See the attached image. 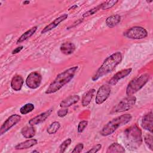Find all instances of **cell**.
I'll return each instance as SVG.
<instances>
[{
  "label": "cell",
  "instance_id": "cell-1",
  "mask_svg": "<svg viewBox=\"0 0 153 153\" xmlns=\"http://www.w3.org/2000/svg\"><path fill=\"white\" fill-rule=\"evenodd\" d=\"M122 59V54L120 51L114 53L106 57L92 76V81H96L99 78L112 72L121 62Z\"/></svg>",
  "mask_w": 153,
  "mask_h": 153
},
{
  "label": "cell",
  "instance_id": "cell-2",
  "mask_svg": "<svg viewBox=\"0 0 153 153\" xmlns=\"http://www.w3.org/2000/svg\"><path fill=\"white\" fill-rule=\"evenodd\" d=\"M78 69V66H74L58 74L56 78L48 85L45 93L47 94H50L59 91L65 85L69 83L74 78Z\"/></svg>",
  "mask_w": 153,
  "mask_h": 153
},
{
  "label": "cell",
  "instance_id": "cell-3",
  "mask_svg": "<svg viewBox=\"0 0 153 153\" xmlns=\"http://www.w3.org/2000/svg\"><path fill=\"white\" fill-rule=\"evenodd\" d=\"M131 118V115L130 114H125L115 117L103 127L100 131V134L103 136H108L112 134L119 127L130 122Z\"/></svg>",
  "mask_w": 153,
  "mask_h": 153
},
{
  "label": "cell",
  "instance_id": "cell-4",
  "mask_svg": "<svg viewBox=\"0 0 153 153\" xmlns=\"http://www.w3.org/2000/svg\"><path fill=\"white\" fill-rule=\"evenodd\" d=\"M124 136L126 144L130 148L137 149L142 143V131L136 124L127 128L124 131Z\"/></svg>",
  "mask_w": 153,
  "mask_h": 153
},
{
  "label": "cell",
  "instance_id": "cell-5",
  "mask_svg": "<svg viewBox=\"0 0 153 153\" xmlns=\"http://www.w3.org/2000/svg\"><path fill=\"white\" fill-rule=\"evenodd\" d=\"M149 75L143 74L139 76L133 78L127 85L126 93L127 96H133L134 93L140 90L148 81Z\"/></svg>",
  "mask_w": 153,
  "mask_h": 153
},
{
  "label": "cell",
  "instance_id": "cell-6",
  "mask_svg": "<svg viewBox=\"0 0 153 153\" xmlns=\"http://www.w3.org/2000/svg\"><path fill=\"white\" fill-rule=\"evenodd\" d=\"M136 98L135 96H128L119 102L111 110V114L120 113L130 109L135 104Z\"/></svg>",
  "mask_w": 153,
  "mask_h": 153
},
{
  "label": "cell",
  "instance_id": "cell-7",
  "mask_svg": "<svg viewBox=\"0 0 153 153\" xmlns=\"http://www.w3.org/2000/svg\"><path fill=\"white\" fill-rule=\"evenodd\" d=\"M123 33L125 37L130 39H142L148 36L147 30L141 26L130 27L126 30Z\"/></svg>",
  "mask_w": 153,
  "mask_h": 153
},
{
  "label": "cell",
  "instance_id": "cell-8",
  "mask_svg": "<svg viewBox=\"0 0 153 153\" xmlns=\"http://www.w3.org/2000/svg\"><path fill=\"white\" fill-rule=\"evenodd\" d=\"M111 88L109 84H103L100 86L97 91L95 98V102L97 105L102 104L110 96Z\"/></svg>",
  "mask_w": 153,
  "mask_h": 153
},
{
  "label": "cell",
  "instance_id": "cell-9",
  "mask_svg": "<svg viewBox=\"0 0 153 153\" xmlns=\"http://www.w3.org/2000/svg\"><path fill=\"white\" fill-rule=\"evenodd\" d=\"M21 116L18 114H13L10 116L2 124L0 128V135L2 136L16 125L21 120Z\"/></svg>",
  "mask_w": 153,
  "mask_h": 153
},
{
  "label": "cell",
  "instance_id": "cell-10",
  "mask_svg": "<svg viewBox=\"0 0 153 153\" xmlns=\"http://www.w3.org/2000/svg\"><path fill=\"white\" fill-rule=\"evenodd\" d=\"M42 81V76L39 72L33 71L30 72L26 79V85L31 89L38 88Z\"/></svg>",
  "mask_w": 153,
  "mask_h": 153
},
{
  "label": "cell",
  "instance_id": "cell-11",
  "mask_svg": "<svg viewBox=\"0 0 153 153\" xmlns=\"http://www.w3.org/2000/svg\"><path fill=\"white\" fill-rule=\"evenodd\" d=\"M132 71V68H127L123 70H121L120 71L116 73L108 81V84L110 86H113L116 85L120 80H121L123 78H124L125 77L127 76Z\"/></svg>",
  "mask_w": 153,
  "mask_h": 153
},
{
  "label": "cell",
  "instance_id": "cell-12",
  "mask_svg": "<svg viewBox=\"0 0 153 153\" xmlns=\"http://www.w3.org/2000/svg\"><path fill=\"white\" fill-rule=\"evenodd\" d=\"M68 15L67 14H63L62 16L57 17L53 22H51L50 24H48L45 27H44L43 28V29L41 31V33L44 34V33H45L53 30V29L56 27L61 22L65 20L68 18Z\"/></svg>",
  "mask_w": 153,
  "mask_h": 153
},
{
  "label": "cell",
  "instance_id": "cell-13",
  "mask_svg": "<svg viewBox=\"0 0 153 153\" xmlns=\"http://www.w3.org/2000/svg\"><path fill=\"white\" fill-rule=\"evenodd\" d=\"M53 111V109H50L36 116H35V117L31 118L29 121V124L30 126H35V125H37V124H39L40 123H42L43 121H44L51 114Z\"/></svg>",
  "mask_w": 153,
  "mask_h": 153
},
{
  "label": "cell",
  "instance_id": "cell-14",
  "mask_svg": "<svg viewBox=\"0 0 153 153\" xmlns=\"http://www.w3.org/2000/svg\"><path fill=\"white\" fill-rule=\"evenodd\" d=\"M141 124L143 129L149 131L151 133H152L153 116L152 111H150L149 113L146 114L143 117Z\"/></svg>",
  "mask_w": 153,
  "mask_h": 153
},
{
  "label": "cell",
  "instance_id": "cell-15",
  "mask_svg": "<svg viewBox=\"0 0 153 153\" xmlns=\"http://www.w3.org/2000/svg\"><path fill=\"white\" fill-rule=\"evenodd\" d=\"M24 83L23 77L20 75H15L11 80V87L14 91H20Z\"/></svg>",
  "mask_w": 153,
  "mask_h": 153
},
{
  "label": "cell",
  "instance_id": "cell-16",
  "mask_svg": "<svg viewBox=\"0 0 153 153\" xmlns=\"http://www.w3.org/2000/svg\"><path fill=\"white\" fill-rule=\"evenodd\" d=\"M76 49L75 44L70 41H66L62 43L60 47V50L62 53L65 55L72 54Z\"/></svg>",
  "mask_w": 153,
  "mask_h": 153
},
{
  "label": "cell",
  "instance_id": "cell-17",
  "mask_svg": "<svg viewBox=\"0 0 153 153\" xmlns=\"http://www.w3.org/2000/svg\"><path fill=\"white\" fill-rule=\"evenodd\" d=\"M79 98L78 95L69 96L60 103V106L61 108H68L76 103L79 100Z\"/></svg>",
  "mask_w": 153,
  "mask_h": 153
},
{
  "label": "cell",
  "instance_id": "cell-18",
  "mask_svg": "<svg viewBox=\"0 0 153 153\" xmlns=\"http://www.w3.org/2000/svg\"><path fill=\"white\" fill-rule=\"evenodd\" d=\"M38 143V140L35 139H30L26 140L24 142H20L15 146V149L16 150H22L30 148L34 145H36Z\"/></svg>",
  "mask_w": 153,
  "mask_h": 153
},
{
  "label": "cell",
  "instance_id": "cell-19",
  "mask_svg": "<svg viewBox=\"0 0 153 153\" xmlns=\"http://www.w3.org/2000/svg\"><path fill=\"white\" fill-rule=\"evenodd\" d=\"M95 92H96V90L94 88H91L88 90L87 92H85L83 94L81 99V103L83 106L84 107L87 106L90 103L95 94Z\"/></svg>",
  "mask_w": 153,
  "mask_h": 153
},
{
  "label": "cell",
  "instance_id": "cell-20",
  "mask_svg": "<svg viewBox=\"0 0 153 153\" xmlns=\"http://www.w3.org/2000/svg\"><path fill=\"white\" fill-rule=\"evenodd\" d=\"M121 19V17L119 14H114L106 18L105 23L108 27L113 28L120 23Z\"/></svg>",
  "mask_w": 153,
  "mask_h": 153
},
{
  "label": "cell",
  "instance_id": "cell-21",
  "mask_svg": "<svg viewBox=\"0 0 153 153\" xmlns=\"http://www.w3.org/2000/svg\"><path fill=\"white\" fill-rule=\"evenodd\" d=\"M35 130L33 126H26L21 130L22 135L26 139L32 138L35 135Z\"/></svg>",
  "mask_w": 153,
  "mask_h": 153
},
{
  "label": "cell",
  "instance_id": "cell-22",
  "mask_svg": "<svg viewBox=\"0 0 153 153\" xmlns=\"http://www.w3.org/2000/svg\"><path fill=\"white\" fill-rule=\"evenodd\" d=\"M38 28V26H33L32 27H31L30 29H29V30H27V31H26L25 33H23L17 40L16 43L17 44H20L22 43L23 42H24L25 41L27 40V39H29V38H30L36 31Z\"/></svg>",
  "mask_w": 153,
  "mask_h": 153
},
{
  "label": "cell",
  "instance_id": "cell-23",
  "mask_svg": "<svg viewBox=\"0 0 153 153\" xmlns=\"http://www.w3.org/2000/svg\"><path fill=\"white\" fill-rule=\"evenodd\" d=\"M106 152V153H124L125 152V149L121 144L114 142L108 146Z\"/></svg>",
  "mask_w": 153,
  "mask_h": 153
},
{
  "label": "cell",
  "instance_id": "cell-24",
  "mask_svg": "<svg viewBox=\"0 0 153 153\" xmlns=\"http://www.w3.org/2000/svg\"><path fill=\"white\" fill-rule=\"evenodd\" d=\"M60 124L58 121H54L47 128V131L49 134H55L60 128Z\"/></svg>",
  "mask_w": 153,
  "mask_h": 153
},
{
  "label": "cell",
  "instance_id": "cell-25",
  "mask_svg": "<svg viewBox=\"0 0 153 153\" xmlns=\"http://www.w3.org/2000/svg\"><path fill=\"white\" fill-rule=\"evenodd\" d=\"M35 108L34 105L31 103H28L22 106L20 109V112L22 115H26L32 112Z\"/></svg>",
  "mask_w": 153,
  "mask_h": 153
},
{
  "label": "cell",
  "instance_id": "cell-26",
  "mask_svg": "<svg viewBox=\"0 0 153 153\" xmlns=\"http://www.w3.org/2000/svg\"><path fill=\"white\" fill-rule=\"evenodd\" d=\"M153 137L152 134H146L144 136V142L149 149L153 151Z\"/></svg>",
  "mask_w": 153,
  "mask_h": 153
},
{
  "label": "cell",
  "instance_id": "cell-27",
  "mask_svg": "<svg viewBox=\"0 0 153 153\" xmlns=\"http://www.w3.org/2000/svg\"><path fill=\"white\" fill-rule=\"evenodd\" d=\"M72 142V140L71 138H68L66 140H65L59 146V152L60 153H63L65 152L67 148L70 145V144Z\"/></svg>",
  "mask_w": 153,
  "mask_h": 153
},
{
  "label": "cell",
  "instance_id": "cell-28",
  "mask_svg": "<svg viewBox=\"0 0 153 153\" xmlns=\"http://www.w3.org/2000/svg\"><path fill=\"white\" fill-rule=\"evenodd\" d=\"M102 3L99 4V5L89 10L88 11H86L85 13H84L83 14H82V17L83 18H85V17H89L90 16H92L93 15L94 13H96V12H97L101 8H102Z\"/></svg>",
  "mask_w": 153,
  "mask_h": 153
},
{
  "label": "cell",
  "instance_id": "cell-29",
  "mask_svg": "<svg viewBox=\"0 0 153 153\" xmlns=\"http://www.w3.org/2000/svg\"><path fill=\"white\" fill-rule=\"evenodd\" d=\"M118 1H117V0L105 1V2L102 3V5L101 8L103 10H108V9L111 8L112 7H113L115 5H116V4L118 3Z\"/></svg>",
  "mask_w": 153,
  "mask_h": 153
},
{
  "label": "cell",
  "instance_id": "cell-30",
  "mask_svg": "<svg viewBox=\"0 0 153 153\" xmlns=\"http://www.w3.org/2000/svg\"><path fill=\"white\" fill-rule=\"evenodd\" d=\"M87 125H88V121H86V120L81 121L79 123L78 126V128H77L78 132L79 133H82L84 131V130L85 128V127L87 126Z\"/></svg>",
  "mask_w": 153,
  "mask_h": 153
},
{
  "label": "cell",
  "instance_id": "cell-31",
  "mask_svg": "<svg viewBox=\"0 0 153 153\" xmlns=\"http://www.w3.org/2000/svg\"><path fill=\"white\" fill-rule=\"evenodd\" d=\"M84 148V145L82 143H78L74 148V149L72 151V153H79L82 151V150Z\"/></svg>",
  "mask_w": 153,
  "mask_h": 153
},
{
  "label": "cell",
  "instance_id": "cell-32",
  "mask_svg": "<svg viewBox=\"0 0 153 153\" xmlns=\"http://www.w3.org/2000/svg\"><path fill=\"white\" fill-rule=\"evenodd\" d=\"M102 148V145L101 144H96L94 145L90 150H88L87 152V153H96L98 152L100 149Z\"/></svg>",
  "mask_w": 153,
  "mask_h": 153
},
{
  "label": "cell",
  "instance_id": "cell-33",
  "mask_svg": "<svg viewBox=\"0 0 153 153\" xmlns=\"http://www.w3.org/2000/svg\"><path fill=\"white\" fill-rule=\"evenodd\" d=\"M62 108V109H60L57 111V115L61 118L65 117L68 112V109H67V108Z\"/></svg>",
  "mask_w": 153,
  "mask_h": 153
},
{
  "label": "cell",
  "instance_id": "cell-34",
  "mask_svg": "<svg viewBox=\"0 0 153 153\" xmlns=\"http://www.w3.org/2000/svg\"><path fill=\"white\" fill-rule=\"evenodd\" d=\"M23 46H22V45L16 48L14 50H13L12 51V54H17V53H19V52L23 49Z\"/></svg>",
  "mask_w": 153,
  "mask_h": 153
},
{
  "label": "cell",
  "instance_id": "cell-35",
  "mask_svg": "<svg viewBox=\"0 0 153 153\" xmlns=\"http://www.w3.org/2000/svg\"><path fill=\"white\" fill-rule=\"evenodd\" d=\"M29 3H30V2L28 1H23V4L24 5H27V4H29Z\"/></svg>",
  "mask_w": 153,
  "mask_h": 153
},
{
  "label": "cell",
  "instance_id": "cell-36",
  "mask_svg": "<svg viewBox=\"0 0 153 153\" xmlns=\"http://www.w3.org/2000/svg\"><path fill=\"white\" fill-rule=\"evenodd\" d=\"M32 152H38V151H36V150H34V151H32Z\"/></svg>",
  "mask_w": 153,
  "mask_h": 153
}]
</instances>
